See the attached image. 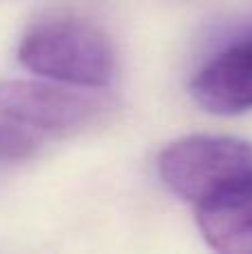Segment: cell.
Masks as SVG:
<instances>
[{"instance_id": "6da1fadb", "label": "cell", "mask_w": 252, "mask_h": 254, "mask_svg": "<svg viewBox=\"0 0 252 254\" xmlns=\"http://www.w3.org/2000/svg\"><path fill=\"white\" fill-rule=\"evenodd\" d=\"M18 61L31 74L74 87L101 89L116 76L112 40L96 25L74 16H52L27 29Z\"/></svg>"}, {"instance_id": "7a4b0ae2", "label": "cell", "mask_w": 252, "mask_h": 254, "mask_svg": "<svg viewBox=\"0 0 252 254\" xmlns=\"http://www.w3.org/2000/svg\"><path fill=\"white\" fill-rule=\"evenodd\" d=\"M156 165L168 190L199 205L252 176V143L232 136H186L170 143Z\"/></svg>"}, {"instance_id": "3957f363", "label": "cell", "mask_w": 252, "mask_h": 254, "mask_svg": "<svg viewBox=\"0 0 252 254\" xmlns=\"http://www.w3.org/2000/svg\"><path fill=\"white\" fill-rule=\"evenodd\" d=\"M110 112V103L87 87L56 80L0 83V114L31 127L38 134H74Z\"/></svg>"}, {"instance_id": "277c9868", "label": "cell", "mask_w": 252, "mask_h": 254, "mask_svg": "<svg viewBox=\"0 0 252 254\" xmlns=\"http://www.w3.org/2000/svg\"><path fill=\"white\" fill-rule=\"evenodd\" d=\"M190 89L192 98L210 114L252 112V34L214 54L194 74Z\"/></svg>"}, {"instance_id": "5b68a950", "label": "cell", "mask_w": 252, "mask_h": 254, "mask_svg": "<svg viewBox=\"0 0 252 254\" xmlns=\"http://www.w3.org/2000/svg\"><path fill=\"white\" fill-rule=\"evenodd\" d=\"M196 225L212 250L252 254V176L199 203Z\"/></svg>"}, {"instance_id": "8992f818", "label": "cell", "mask_w": 252, "mask_h": 254, "mask_svg": "<svg viewBox=\"0 0 252 254\" xmlns=\"http://www.w3.org/2000/svg\"><path fill=\"white\" fill-rule=\"evenodd\" d=\"M40 136L36 129L0 114V163H18L31 161L40 149Z\"/></svg>"}]
</instances>
